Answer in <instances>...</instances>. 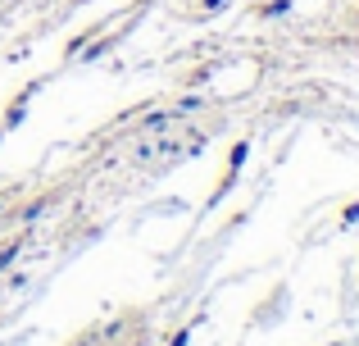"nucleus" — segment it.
Wrapping results in <instances>:
<instances>
[{
    "mask_svg": "<svg viewBox=\"0 0 359 346\" xmlns=\"http://www.w3.org/2000/svg\"><path fill=\"white\" fill-rule=\"evenodd\" d=\"M173 346H187V333H177V338H173Z\"/></svg>",
    "mask_w": 359,
    "mask_h": 346,
    "instance_id": "nucleus-2",
    "label": "nucleus"
},
{
    "mask_svg": "<svg viewBox=\"0 0 359 346\" xmlns=\"http://www.w3.org/2000/svg\"><path fill=\"white\" fill-rule=\"evenodd\" d=\"M205 5H210V9H223V0H205Z\"/></svg>",
    "mask_w": 359,
    "mask_h": 346,
    "instance_id": "nucleus-3",
    "label": "nucleus"
},
{
    "mask_svg": "<svg viewBox=\"0 0 359 346\" xmlns=\"http://www.w3.org/2000/svg\"><path fill=\"white\" fill-rule=\"evenodd\" d=\"M14 255H18V246H5V251H0V269H5V265H9Z\"/></svg>",
    "mask_w": 359,
    "mask_h": 346,
    "instance_id": "nucleus-1",
    "label": "nucleus"
}]
</instances>
